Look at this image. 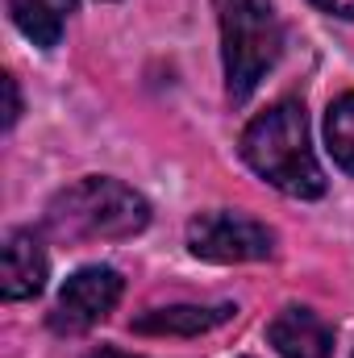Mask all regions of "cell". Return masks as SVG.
Segmentation results:
<instances>
[{
    "instance_id": "cell-1",
    "label": "cell",
    "mask_w": 354,
    "mask_h": 358,
    "mask_svg": "<svg viewBox=\"0 0 354 358\" xmlns=\"http://www.w3.org/2000/svg\"><path fill=\"white\" fill-rule=\"evenodd\" d=\"M242 159L283 196L317 200L325 192V171L309 146V117L300 100L271 104L242 129Z\"/></svg>"
},
{
    "instance_id": "cell-2",
    "label": "cell",
    "mask_w": 354,
    "mask_h": 358,
    "mask_svg": "<svg viewBox=\"0 0 354 358\" xmlns=\"http://www.w3.org/2000/svg\"><path fill=\"white\" fill-rule=\"evenodd\" d=\"M150 225V204L142 192L108 176H88L63 187L46 208V229L59 242H117Z\"/></svg>"
},
{
    "instance_id": "cell-3",
    "label": "cell",
    "mask_w": 354,
    "mask_h": 358,
    "mask_svg": "<svg viewBox=\"0 0 354 358\" xmlns=\"http://www.w3.org/2000/svg\"><path fill=\"white\" fill-rule=\"evenodd\" d=\"M221 25V63L229 100H246L283 50V29L271 0H213Z\"/></svg>"
},
{
    "instance_id": "cell-4",
    "label": "cell",
    "mask_w": 354,
    "mask_h": 358,
    "mask_svg": "<svg viewBox=\"0 0 354 358\" xmlns=\"http://www.w3.org/2000/svg\"><path fill=\"white\" fill-rule=\"evenodd\" d=\"M187 250L204 263H259L271 259V229L242 213H200L187 221Z\"/></svg>"
},
{
    "instance_id": "cell-5",
    "label": "cell",
    "mask_w": 354,
    "mask_h": 358,
    "mask_svg": "<svg viewBox=\"0 0 354 358\" xmlns=\"http://www.w3.org/2000/svg\"><path fill=\"white\" fill-rule=\"evenodd\" d=\"M121 275L113 267H84L76 271L63 287H59V300H55V313H50V329L55 334H84L92 325H100L117 300H121Z\"/></svg>"
},
{
    "instance_id": "cell-6",
    "label": "cell",
    "mask_w": 354,
    "mask_h": 358,
    "mask_svg": "<svg viewBox=\"0 0 354 358\" xmlns=\"http://www.w3.org/2000/svg\"><path fill=\"white\" fill-rule=\"evenodd\" d=\"M267 342L283 358H330V350H334V329L313 308L288 304L267 325Z\"/></svg>"
},
{
    "instance_id": "cell-7",
    "label": "cell",
    "mask_w": 354,
    "mask_h": 358,
    "mask_svg": "<svg viewBox=\"0 0 354 358\" xmlns=\"http://www.w3.org/2000/svg\"><path fill=\"white\" fill-rule=\"evenodd\" d=\"M46 287V255L29 229H13L4 238L0 259V296L4 300H29Z\"/></svg>"
},
{
    "instance_id": "cell-8",
    "label": "cell",
    "mask_w": 354,
    "mask_h": 358,
    "mask_svg": "<svg viewBox=\"0 0 354 358\" xmlns=\"http://www.w3.org/2000/svg\"><path fill=\"white\" fill-rule=\"evenodd\" d=\"M238 308L234 304H213V308H204V304H176V308H155V313H146V317H138L134 321V329L138 334H167V338H196V334H208L213 325H221V321H229Z\"/></svg>"
},
{
    "instance_id": "cell-9",
    "label": "cell",
    "mask_w": 354,
    "mask_h": 358,
    "mask_svg": "<svg viewBox=\"0 0 354 358\" xmlns=\"http://www.w3.org/2000/svg\"><path fill=\"white\" fill-rule=\"evenodd\" d=\"M71 8H76V0H8L13 25H17L34 46H42V50L59 46Z\"/></svg>"
},
{
    "instance_id": "cell-10",
    "label": "cell",
    "mask_w": 354,
    "mask_h": 358,
    "mask_svg": "<svg viewBox=\"0 0 354 358\" xmlns=\"http://www.w3.org/2000/svg\"><path fill=\"white\" fill-rule=\"evenodd\" d=\"M325 146L334 155V163L354 176V92L338 96L325 113Z\"/></svg>"
},
{
    "instance_id": "cell-11",
    "label": "cell",
    "mask_w": 354,
    "mask_h": 358,
    "mask_svg": "<svg viewBox=\"0 0 354 358\" xmlns=\"http://www.w3.org/2000/svg\"><path fill=\"white\" fill-rule=\"evenodd\" d=\"M4 100H8V104H4V129H8V125L21 117V92H17V80H13V76H4Z\"/></svg>"
},
{
    "instance_id": "cell-12",
    "label": "cell",
    "mask_w": 354,
    "mask_h": 358,
    "mask_svg": "<svg viewBox=\"0 0 354 358\" xmlns=\"http://www.w3.org/2000/svg\"><path fill=\"white\" fill-rule=\"evenodd\" d=\"M309 4H317V8H321V13H330V17L354 21V0H309Z\"/></svg>"
},
{
    "instance_id": "cell-13",
    "label": "cell",
    "mask_w": 354,
    "mask_h": 358,
    "mask_svg": "<svg viewBox=\"0 0 354 358\" xmlns=\"http://www.w3.org/2000/svg\"><path fill=\"white\" fill-rule=\"evenodd\" d=\"M88 358H142V355H125V350H96Z\"/></svg>"
}]
</instances>
